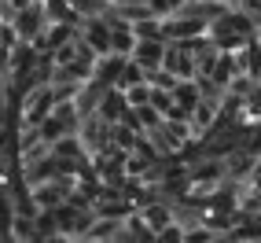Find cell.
Here are the masks:
<instances>
[{"label": "cell", "instance_id": "1", "mask_svg": "<svg viewBox=\"0 0 261 243\" xmlns=\"http://www.w3.org/2000/svg\"><path fill=\"white\" fill-rule=\"evenodd\" d=\"M56 85H33V89L26 92V103H22V121L26 126H41V121L56 111Z\"/></svg>", "mask_w": 261, "mask_h": 243}, {"label": "cell", "instance_id": "2", "mask_svg": "<svg viewBox=\"0 0 261 243\" xmlns=\"http://www.w3.org/2000/svg\"><path fill=\"white\" fill-rule=\"evenodd\" d=\"M111 37H114V26L103 19V15H89L81 26V41H89L96 48V56H103V52H111Z\"/></svg>", "mask_w": 261, "mask_h": 243}, {"label": "cell", "instance_id": "3", "mask_svg": "<svg viewBox=\"0 0 261 243\" xmlns=\"http://www.w3.org/2000/svg\"><path fill=\"white\" fill-rule=\"evenodd\" d=\"M133 56H121V52H103V56L96 59V78L103 85H121V74H125Z\"/></svg>", "mask_w": 261, "mask_h": 243}, {"label": "cell", "instance_id": "4", "mask_svg": "<svg viewBox=\"0 0 261 243\" xmlns=\"http://www.w3.org/2000/svg\"><path fill=\"white\" fill-rule=\"evenodd\" d=\"M166 48H169V41H159V37H140V41H136L133 59H136V63H144L147 70H151V66H162V63H166Z\"/></svg>", "mask_w": 261, "mask_h": 243}, {"label": "cell", "instance_id": "5", "mask_svg": "<svg viewBox=\"0 0 261 243\" xmlns=\"http://www.w3.org/2000/svg\"><path fill=\"white\" fill-rule=\"evenodd\" d=\"M136 30H133V22H114V37H111V52H121V56H133L136 52Z\"/></svg>", "mask_w": 261, "mask_h": 243}, {"label": "cell", "instance_id": "6", "mask_svg": "<svg viewBox=\"0 0 261 243\" xmlns=\"http://www.w3.org/2000/svg\"><path fill=\"white\" fill-rule=\"evenodd\" d=\"M125 96H129V103H133V107H144V103H151L154 89H151V81H140V85H129V89H125Z\"/></svg>", "mask_w": 261, "mask_h": 243}, {"label": "cell", "instance_id": "7", "mask_svg": "<svg viewBox=\"0 0 261 243\" xmlns=\"http://www.w3.org/2000/svg\"><path fill=\"white\" fill-rule=\"evenodd\" d=\"M140 81H147V66L136 63V59H129L125 74H121V89H129V85H140Z\"/></svg>", "mask_w": 261, "mask_h": 243}, {"label": "cell", "instance_id": "8", "mask_svg": "<svg viewBox=\"0 0 261 243\" xmlns=\"http://www.w3.org/2000/svg\"><path fill=\"white\" fill-rule=\"evenodd\" d=\"M184 232H188V229H184L180 221H169L166 229L159 232V243H184Z\"/></svg>", "mask_w": 261, "mask_h": 243}, {"label": "cell", "instance_id": "9", "mask_svg": "<svg viewBox=\"0 0 261 243\" xmlns=\"http://www.w3.org/2000/svg\"><path fill=\"white\" fill-rule=\"evenodd\" d=\"M107 4H118L121 8V4H136V0H107Z\"/></svg>", "mask_w": 261, "mask_h": 243}]
</instances>
